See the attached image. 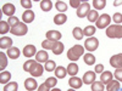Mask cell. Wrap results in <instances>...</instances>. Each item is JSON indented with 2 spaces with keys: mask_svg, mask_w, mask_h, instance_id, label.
<instances>
[{
  "mask_svg": "<svg viewBox=\"0 0 122 91\" xmlns=\"http://www.w3.org/2000/svg\"><path fill=\"white\" fill-rule=\"evenodd\" d=\"M23 69H25V72H28L30 73V75L32 77H42L43 75V66L40 64L39 62H34L33 59H28L23 64Z\"/></svg>",
  "mask_w": 122,
  "mask_h": 91,
  "instance_id": "6da1fadb",
  "label": "cell"
},
{
  "mask_svg": "<svg viewBox=\"0 0 122 91\" xmlns=\"http://www.w3.org/2000/svg\"><path fill=\"white\" fill-rule=\"evenodd\" d=\"M84 52V49L82 45H75L73 47H71L67 52V58L70 61H72V62H76V61L83 55Z\"/></svg>",
  "mask_w": 122,
  "mask_h": 91,
  "instance_id": "7a4b0ae2",
  "label": "cell"
},
{
  "mask_svg": "<svg viewBox=\"0 0 122 91\" xmlns=\"http://www.w3.org/2000/svg\"><path fill=\"white\" fill-rule=\"evenodd\" d=\"M106 35L111 39H121L122 38V26L112 24L106 28Z\"/></svg>",
  "mask_w": 122,
  "mask_h": 91,
  "instance_id": "3957f363",
  "label": "cell"
},
{
  "mask_svg": "<svg viewBox=\"0 0 122 91\" xmlns=\"http://www.w3.org/2000/svg\"><path fill=\"white\" fill-rule=\"evenodd\" d=\"M28 32V28L26 26V23H21L20 22L17 26L12 27L11 30H10V33L14 34V35H17V36H21V35H26Z\"/></svg>",
  "mask_w": 122,
  "mask_h": 91,
  "instance_id": "277c9868",
  "label": "cell"
},
{
  "mask_svg": "<svg viewBox=\"0 0 122 91\" xmlns=\"http://www.w3.org/2000/svg\"><path fill=\"white\" fill-rule=\"evenodd\" d=\"M99 46V40L94 36H92V38H88L86 41H84V49L88 50L89 52L92 51H95V50L98 49Z\"/></svg>",
  "mask_w": 122,
  "mask_h": 91,
  "instance_id": "5b68a950",
  "label": "cell"
},
{
  "mask_svg": "<svg viewBox=\"0 0 122 91\" xmlns=\"http://www.w3.org/2000/svg\"><path fill=\"white\" fill-rule=\"evenodd\" d=\"M111 22V17L106 14H103V15H100L99 18H98V21H97V28L99 29H104L106 27H109Z\"/></svg>",
  "mask_w": 122,
  "mask_h": 91,
  "instance_id": "8992f818",
  "label": "cell"
},
{
  "mask_svg": "<svg viewBox=\"0 0 122 91\" xmlns=\"http://www.w3.org/2000/svg\"><path fill=\"white\" fill-rule=\"evenodd\" d=\"M89 12H90V4L87 3V1L82 3V4H81V6L77 9V16L79 18H83V17L88 16Z\"/></svg>",
  "mask_w": 122,
  "mask_h": 91,
  "instance_id": "52a82bcc",
  "label": "cell"
},
{
  "mask_svg": "<svg viewBox=\"0 0 122 91\" xmlns=\"http://www.w3.org/2000/svg\"><path fill=\"white\" fill-rule=\"evenodd\" d=\"M110 64L114 68H116V69L122 68V54L114 55L112 57L110 58Z\"/></svg>",
  "mask_w": 122,
  "mask_h": 91,
  "instance_id": "ba28073f",
  "label": "cell"
},
{
  "mask_svg": "<svg viewBox=\"0 0 122 91\" xmlns=\"http://www.w3.org/2000/svg\"><path fill=\"white\" fill-rule=\"evenodd\" d=\"M95 72H93V70H88V72H86V74L83 75V83L84 84H93L95 82Z\"/></svg>",
  "mask_w": 122,
  "mask_h": 91,
  "instance_id": "9c48e42d",
  "label": "cell"
},
{
  "mask_svg": "<svg viewBox=\"0 0 122 91\" xmlns=\"http://www.w3.org/2000/svg\"><path fill=\"white\" fill-rule=\"evenodd\" d=\"M0 47L3 50H9L12 47V39L9 36H3L0 39Z\"/></svg>",
  "mask_w": 122,
  "mask_h": 91,
  "instance_id": "30bf717a",
  "label": "cell"
},
{
  "mask_svg": "<svg viewBox=\"0 0 122 91\" xmlns=\"http://www.w3.org/2000/svg\"><path fill=\"white\" fill-rule=\"evenodd\" d=\"M15 11H16V9H15V5L14 4L7 3V4H5L3 6V14H5L9 17H12V15L15 14Z\"/></svg>",
  "mask_w": 122,
  "mask_h": 91,
  "instance_id": "8fae6325",
  "label": "cell"
},
{
  "mask_svg": "<svg viewBox=\"0 0 122 91\" xmlns=\"http://www.w3.org/2000/svg\"><path fill=\"white\" fill-rule=\"evenodd\" d=\"M37 82H36V79L34 78H28L25 80V87L27 91H33L37 89Z\"/></svg>",
  "mask_w": 122,
  "mask_h": 91,
  "instance_id": "7c38bea8",
  "label": "cell"
},
{
  "mask_svg": "<svg viewBox=\"0 0 122 91\" xmlns=\"http://www.w3.org/2000/svg\"><path fill=\"white\" fill-rule=\"evenodd\" d=\"M46 39L51 40V41H59L61 39V33L57 30H49V32H46Z\"/></svg>",
  "mask_w": 122,
  "mask_h": 91,
  "instance_id": "4fadbf2b",
  "label": "cell"
},
{
  "mask_svg": "<svg viewBox=\"0 0 122 91\" xmlns=\"http://www.w3.org/2000/svg\"><path fill=\"white\" fill-rule=\"evenodd\" d=\"M37 50H36V46L34 45H26L25 49H23V55L26 57H32L34 55H37Z\"/></svg>",
  "mask_w": 122,
  "mask_h": 91,
  "instance_id": "5bb4252c",
  "label": "cell"
},
{
  "mask_svg": "<svg viewBox=\"0 0 122 91\" xmlns=\"http://www.w3.org/2000/svg\"><path fill=\"white\" fill-rule=\"evenodd\" d=\"M34 12L30 11V10H27V11H25V14L22 15V19H23V23H30L34 21Z\"/></svg>",
  "mask_w": 122,
  "mask_h": 91,
  "instance_id": "9a60e30c",
  "label": "cell"
},
{
  "mask_svg": "<svg viewBox=\"0 0 122 91\" xmlns=\"http://www.w3.org/2000/svg\"><path fill=\"white\" fill-rule=\"evenodd\" d=\"M36 61L37 62H48L49 61V55H48V52H45L44 50H42V51H38L37 52V55H36Z\"/></svg>",
  "mask_w": 122,
  "mask_h": 91,
  "instance_id": "2e32d148",
  "label": "cell"
},
{
  "mask_svg": "<svg viewBox=\"0 0 122 91\" xmlns=\"http://www.w3.org/2000/svg\"><path fill=\"white\" fill-rule=\"evenodd\" d=\"M82 83H83V80L77 78V77H72L68 80V84H70V86L72 89H79L81 86H82Z\"/></svg>",
  "mask_w": 122,
  "mask_h": 91,
  "instance_id": "e0dca14e",
  "label": "cell"
},
{
  "mask_svg": "<svg viewBox=\"0 0 122 91\" xmlns=\"http://www.w3.org/2000/svg\"><path fill=\"white\" fill-rule=\"evenodd\" d=\"M111 80H112V73L111 72H103L100 75V82L103 84H109Z\"/></svg>",
  "mask_w": 122,
  "mask_h": 91,
  "instance_id": "ac0fdd59",
  "label": "cell"
},
{
  "mask_svg": "<svg viewBox=\"0 0 122 91\" xmlns=\"http://www.w3.org/2000/svg\"><path fill=\"white\" fill-rule=\"evenodd\" d=\"M20 55H21L20 50H18L17 47H15V46H12L11 49H9V50H7V56H9L10 58H12V59L18 58V57H20Z\"/></svg>",
  "mask_w": 122,
  "mask_h": 91,
  "instance_id": "d6986e66",
  "label": "cell"
},
{
  "mask_svg": "<svg viewBox=\"0 0 122 91\" xmlns=\"http://www.w3.org/2000/svg\"><path fill=\"white\" fill-rule=\"evenodd\" d=\"M106 91H120V82H117V80H111L106 85Z\"/></svg>",
  "mask_w": 122,
  "mask_h": 91,
  "instance_id": "ffe728a7",
  "label": "cell"
},
{
  "mask_svg": "<svg viewBox=\"0 0 122 91\" xmlns=\"http://www.w3.org/2000/svg\"><path fill=\"white\" fill-rule=\"evenodd\" d=\"M66 74H67V69H66V68H64L62 66L56 67V69H55V75H56V78L64 79V78L66 77Z\"/></svg>",
  "mask_w": 122,
  "mask_h": 91,
  "instance_id": "44dd1931",
  "label": "cell"
},
{
  "mask_svg": "<svg viewBox=\"0 0 122 91\" xmlns=\"http://www.w3.org/2000/svg\"><path fill=\"white\" fill-rule=\"evenodd\" d=\"M67 21V16L65 14H57L55 17H54V23L55 24H64L65 22Z\"/></svg>",
  "mask_w": 122,
  "mask_h": 91,
  "instance_id": "7402d4cb",
  "label": "cell"
},
{
  "mask_svg": "<svg viewBox=\"0 0 122 91\" xmlns=\"http://www.w3.org/2000/svg\"><path fill=\"white\" fill-rule=\"evenodd\" d=\"M51 51L55 54V55H60L61 52L64 51V44L60 43V41H55L54 43V46L51 49Z\"/></svg>",
  "mask_w": 122,
  "mask_h": 91,
  "instance_id": "603a6c76",
  "label": "cell"
},
{
  "mask_svg": "<svg viewBox=\"0 0 122 91\" xmlns=\"http://www.w3.org/2000/svg\"><path fill=\"white\" fill-rule=\"evenodd\" d=\"M10 79H11V73L10 72H1L0 73V83L1 84H9Z\"/></svg>",
  "mask_w": 122,
  "mask_h": 91,
  "instance_id": "cb8c5ba5",
  "label": "cell"
},
{
  "mask_svg": "<svg viewBox=\"0 0 122 91\" xmlns=\"http://www.w3.org/2000/svg\"><path fill=\"white\" fill-rule=\"evenodd\" d=\"M51 7H53V1H50V0H43V1H40V9L43 11L48 12L51 10Z\"/></svg>",
  "mask_w": 122,
  "mask_h": 91,
  "instance_id": "d4e9b609",
  "label": "cell"
},
{
  "mask_svg": "<svg viewBox=\"0 0 122 91\" xmlns=\"http://www.w3.org/2000/svg\"><path fill=\"white\" fill-rule=\"evenodd\" d=\"M66 69H67V73H68L70 75H72V77H75V75L78 73V66H77L76 63H70Z\"/></svg>",
  "mask_w": 122,
  "mask_h": 91,
  "instance_id": "484cf974",
  "label": "cell"
},
{
  "mask_svg": "<svg viewBox=\"0 0 122 91\" xmlns=\"http://www.w3.org/2000/svg\"><path fill=\"white\" fill-rule=\"evenodd\" d=\"M72 34H73V38L76 39V40H81L83 38V29H81L79 27H76V28H73V30H72Z\"/></svg>",
  "mask_w": 122,
  "mask_h": 91,
  "instance_id": "4316f807",
  "label": "cell"
},
{
  "mask_svg": "<svg viewBox=\"0 0 122 91\" xmlns=\"http://www.w3.org/2000/svg\"><path fill=\"white\" fill-rule=\"evenodd\" d=\"M95 30H97V28L94 26H87L83 29V34L87 35V36H89V38H92V36H93V34L95 33Z\"/></svg>",
  "mask_w": 122,
  "mask_h": 91,
  "instance_id": "83f0119b",
  "label": "cell"
},
{
  "mask_svg": "<svg viewBox=\"0 0 122 91\" xmlns=\"http://www.w3.org/2000/svg\"><path fill=\"white\" fill-rule=\"evenodd\" d=\"M87 18H88L89 22H97L98 18H99V14L95 11V10H90V12L88 14Z\"/></svg>",
  "mask_w": 122,
  "mask_h": 91,
  "instance_id": "f1b7e54d",
  "label": "cell"
},
{
  "mask_svg": "<svg viewBox=\"0 0 122 91\" xmlns=\"http://www.w3.org/2000/svg\"><path fill=\"white\" fill-rule=\"evenodd\" d=\"M44 69L46 72H53V70L56 69V62L55 61H48V62L44 64Z\"/></svg>",
  "mask_w": 122,
  "mask_h": 91,
  "instance_id": "f546056e",
  "label": "cell"
},
{
  "mask_svg": "<svg viewBox=\"0 0 122 91\" xmlns=\"http://www.w3.org/2000/svg\"><path fill=\"white\" fill-rule=\"evenodd\" d=\"M84 62L88 64V66H93L95 63V57L93 56V54H86L84 55Z\"/></svg>",
  "mask_w": 122,
  "mask_h": 91,
  "instance_id": "4dcf8cb0",
  "label": "cell"
},
{
  "mask_svg": "<svg viewBox=\"0 0 122 91\" xmlns=\"http://www.w3.org/2000/svg\"><path fill=\"white\" fill-rule=\"evenodd\" d=\"M17 89H18V84L15 83V82H11V83H9L4 86L3 91H17Z\"/></svg>",
  "mask_w": 122,
  "mask_h": 91,
  "instance_id": "1f68e13d",
  "label": "cell"
},
{
  "mask_svg": "<svg viewBox=\"0 0 122 91\" xmlns=\"http://www.w3.org/2000/svg\"><path fill=\"white\" fill-rule=\"evenodd\" d=\"M106 5V0H93V6L97 10H103Z\"/></svg>",
  "mask_w": 122,
  "mask_h": 91,
  "instance_id": "d6a6232c",
  "label": "cell"
},
{
  "mask_svg": "<svg viewBox=\"0 0 122 91\" xmlns=\"http://www.w3.org/2000/svg\"><path fill=\"white\" fill-rule=\"evenodd\" d=\"M9 30H11V28H10L7 22H5V21L0 22V34H5V33L9 32Z\"/></svg>",
  "mask_w": 122,
  "mask_h": 91,
  "instance_id": "836d02e7",
  "label": "cell"
},
{
  "mask_svg": "<svg viewBox=\"0 0 122 91\" xmlns=\"http://www.w3.org/2000/svg\"><path fill=\"white\" fill-rule=\"evenodd\" d=\"M44 84H45L49 89H54L55 85L57 84V80H56V78H54V77H50V78L46 79V82H45Z\"/></svg>",
  "mask_w": 122,
  "mask_h": 91,
  "instance_id": "e575fe53",
  "label": "cell"
},
{
  "mask_svg": "<svg viewBox=\"0 0 122 91\" xmlns=\"http://www.w3.org/2000/svg\"><path fill=\"white\" fill-rule=\"evenodd\" d=\"M104 84L101 82H94L92 84V91H104Z\"/></svg>",
  "mask_w": 122,
  "mask_h": 91,
  "instance_id": "d590c367",
  "label": "cell"
},
{
  "mask_svg": "<svg viewBox=\"0 0 122 91\" xmlns=\"http://www.w3.org/2000/svg\"><path fill=\"white\" fill-rule=\"evenodd\" d=\"M0 69L1 70H4L5 69V67L7 66V57L5 56V54L4 52H0Z\"/></svg>",
  "mask_w": 122,
  "mask_h": 91,
  "instance_id": "8d00e7d4",
  "label": "cell"
},
{
  "mask_svg": "<svg viewBox=\"0 0 122 91\" xmlns=\"http://www.w3.org/2000/svg\"><path fill=\"white\" fill-rule=\"evenodd\" d=\"M55 7H56V10H57L59 12H65L66 10H67V5L64 1H56Z\"/></svg>",
  "mask_w": 122,
  "mask_h": 91,
  "instance_id": "74e56055",
  "label": "cell"
},
{
  "mask_svg": "<svg viewBox=\"0 0 122 91\" xmlns=\"http://www.w3.org/2000/svg\"><path fill=\"white\" fill-rule=\"evenodd\" d=\"M54 43L55 41H51V40H44V41L42 43V46H43V49H45V50H51L53 49V46H54Z\"/></svg>",
  "mask_w": 122,
  "mask_h": 91,
  "instance_id": "f35d334b",
  "label": "cell"
},
{
  "mask_svg": "<svg viewBox=\"0 0 122 91\" xmlns=\"http://www.w3.org/2000/svg\"><path fill=\"white\" fill-rule=\"evenodd\" d=\"M7 23H9V26L10 27H15V26H17L18 23H20V21H18V18L16 17V16H12V17H9V19H7Z\"/></svg>",
  "mask_w": 122,
  "mask_h": 91,
  "instance_id": "ab89813d",
  "label": "cell"
},
{
  "mask_svg": "<svg viewBox=\"0 0 122 91\" xmlns=\"http://www.w3.org/2000/svg\"><path fill=\"white\" fill-rule=\"evenodd\" d=\"M112 21H114L116 24L122 23V14H121V12H116V14H114V16H112Z\"/></svg>",
  "mask_w": 122,
  "mask_h": 91,
  "instance_id": "60d3db41",
  "label": "cell"
},
{
  "mask_svg": "<svg viewBox=\"0 0 122 91\" xmlns=\"http://www.w3.org/2000/svg\"><path fill=\"white\" fill-rule=\"evenodd\" d=\"M114 77L116 78L117 82H122V68H118V69H116V70H115Z\"/></svg>",
  "mask_w": 122,
  "mask_h": 91,
  "instance_id": "b9f144b4",
  "label": "cell"
},
{
  "mask_svg": "<svg viewBox=\"0 0 122 91\" xmlns=\"http://www.w3.org/2000/svg\"><path fill=\"white\" fill-rule=\"evenodd\" d=\"M21 5L29 10L30 7H32V1H30V0H21Z\"/></svg>",
  "mask_w": 122,
  "mask_h": 91,
  "instance_id": "7bdbcfd3",
  "label": "cell"
},
{
  "mask_svg": "<svg viewBox=\"0 0 122 91\" xmlns=\"http://www.w3.org/2000/svg\"><path fill=\"white\" fill-rule=\"evenodd\" d=\"M81 4H82V3H81L79 0H71V1H70L71 6H72V7H77V9L81 6Z\"/></svg>",
  "mask_w": 122,
  "mask_h": 91,
  "instance_id": "ee69618b",
  "label": "cell"
},
{
  "mask_svg": "<svg viewBox=\"0 0 122 91\" xmlns=\"http://www.w3.org/2000/svg\"><path fill=\"white\" fill-rule=\"evenodd\" d=\"M103 70H104V66L103 64H97L95 66V70H94L95 73H103Z\"/></svg>",
  "mask_w": 122,
  "mask_h": 91,
  "instance_id": "f6af8a7d",
  "label": "cell"
},
{
  "mask_svg": "<svg viewBox=\"0 0 122 91\" xmlns=\"http://www.w3.org/2000/svg\"><path fill=\"white\" fill-rule=\"evenodd\" d=\"M38 91H49V87H48L45 84H42V85H39Z\"/></svg>",
  "mask_w": 122,
  "mask_h": 91,
  "instance_id": "bcb514c9",
  "label": "cell"
},
{
  "mask_svg": "<svg viewBox=\"0 0 122 91\" xmlns=\"http://www.w3.org/2000/svg\"><path fill=\"white\" fill-rule=\"evenodd\" d=\"M122 4V0H116V1H114V5L115 6H118V5H121Z\"/></svg>",
  "mask_w": 122,
  "mask_h": 91,
  "instance_id": "7dc6e473",
  "label": "cell"
},
{
  "mask_svg": "<svg viewBox=\"0 0 122 91\" xmlns=\"http://www.w3.org/2000/svg\"><path fill=\"white\" fill-rule=\"evenodd\" d=\"M50 91H61V90H60V89H56V87H54V89H51Z\"/></svg>",
  "mask_w": 122,
  "mask_h": 91,
  "instance_id": "c3c4849f",
  "label": "cell"
},
{
  "mask_svg": "<svg viewBox=\"0 0 122 91\" xmlns=\"http://www.w3.org/2000/svg\"><path fill=\"white\" fill-rule=\"evenodd\" d=\"M67 91H75V89H70V90H67Z\"/></svg>",
  "mask_w": 122,
  "mask_h": 91,
  "instance_id": "681fc988",
  "label": "cell"
},
{
  "mask_svg": "<svg viewBox=\"0 0 122 91\" xmlns=\"http://www.w3.org/2000/svg\"><path fill=\"white\" fill-rule=\"evenodd\" d=\"M120 91H122V90H121V89H120Z\"/></svg>",
  "mask_w": 122,
  "mask_h": 91,
  "instance_id": "f907efd6",
  "label": "cell"
}]
</instances>
